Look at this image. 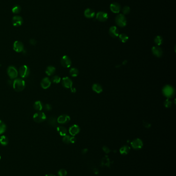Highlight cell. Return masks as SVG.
<instances>
[{
  "label": "cell",
  "instance_id": "74e56055",
  "mask_svg": "<svg viewBox=\"0 0 176 176\" xmlns=\"http://www.w3.org/2000/svg\"><path fill=\"white\" fill-rule=\"evenodd\" d=\"M44 109L47 111H49L50 110H52V106L50 104H45L44 107Z\"/></svg>",
  "mask_w": 176,
  "mask_h": 176
},
{
  "label": "cell",
  "instance_id": "6da1fadb",
  "mask_svg": "<svg viewBox=\"0 0 176 176\" xmlns=\"http://www.w3.org/2000/svg\"><path fill=\"white\" fill-rule=\"evenodd\" d=\"M13 88L18 92L22 91L25 87V83L21 78H16L13 81Z\"/></svg>",
  "mask_w": 176,
  "mask_h": 176
},
{
  "label": "cell",
  "instance_id": "83f0119b",
  "mask_svg": "<svg viewBox=\"0 0 176 176\" xmlns=\"http://www.w3.org/2000/svg\"><path fill=\"white\" fill-rule=\"evenodd\" d=\"M69 73L71 76L75 77L78 76L79 74V70L75 67H73L70 70Z\"/></svg>",
  "mask_w": 176,
  "mask_h": 176
},
{
  "label": "cell",
  "instance_id": "d6a6232c",
  "mask_svg": "<svg viewBox=\"0 0 176 176\" xmlns=\"http://www.w3.org/2000/svg\"><path fill=\"white\" fill-rule=\"evenodd\" d=\"M21 8L19 5H16L12 9V12L15 14L19 13L21 11Z\"/></svg>",
  "mask_w": 176,
  "mask_h": 176
},
{
  "label": "cell",
  "instance_id": "5bb4252c",
  "mask_svg": "<svg viewBox=\"0 0 176 176\" xmlns=\"http://www.w3.org/2000/svg\"><path fill=\"white\" fill-rule=\"evenodd\" d=\"M51 81L48 77L44 78L40 83V85L42 88L44 89H47L51 86Z\"/></svg>",
  "mask_w": 176,
  "mask_h": 176
},
{
  "label": "cell",
  "instance_id": "836d02e7",
  "mask_svg": "<svg viewBox=\"0 0 176 176\" xmlns=\"http://www.w3.org/2000/svg\"><path fill=\"white\" fill-rule=\"evenodd\" d=\"M122 12L123 13V15H127L130 12V8L128 6H126L122 8Z\"/></svg>",
  "mask_w": 176,
  "mask_h": 176
},
{
  "label": "cell",
  "instance_id": "52a82bcc",
  "mask_svg": "<svg viewBox=\"0 0 176 176\" xmlns=\"http://www.w3.org/2000/svg\"><path fill=\"white\" fill-rule=\"evenodd\" d=\"M132 148L134 149L138 150L142 148L143 146V141L139 139H136L134 140L131 143Z\"/></svg>",
  "mask_w": 176,
  "mask_h": 176
},
{
  "label": "cell",
  "instance_id": "f6af8a7d",
  "mask_svg": "<svg viewBox=\"0 0 176 176\" xmlns=\"http://www.w3.org/2000/svg\"><path fill=\"white\" fill-rule=\"evenodd\" d=\"M93 172H94V173H95V174H98V173H99V171H98V169H95L94 171H93Z\"/></svg>",
  "mask_w": 176,
  "mask_h": 176
},
{
  "label": "cell",
  "instance_id": "d590c367",
  "mask_svg": "<svg viewBox=\"0 0 176 176\" xmlns=\"http://www.w3.org/2000/svg\"><path fill=\"white\" fill-rule=\"evenodd\" d=\"M67 172L65 169H61L58 172V175L59 176H66Z\"/></svg>",
  "mask_w": 176,
  "mask_h": 176
},
{
  "label": "cell",
  "instance_id": "f35d334b",
  "mask_svg": "<svg viewBox=\"0 0 176 176\" xmlns=\"http://www.w3.org/2000/svg\"><path fill=\"white\" fill-rule=\"evenodd\" d=\"M103 150L104 151V152L106 154H109L110 152V149L106 146H104L103 147Z\"/></svg>",
  "mask_w": 176,
  "mask_h": 176
},
{
  "label": "cell",
  "instance_id": "f1b7e54d",
  "mask_svg": "<svg viewBox=\"0 0 176 176\" xmlns=\"http://www.w3.org/2000/svg\"><path fill=\"white\" fill-rule=\"evenodd\" d=\"M154 43L157 45L159 46L162 44L163 42V38L160 36H157L155 37L154 40Z\"/></svg>",
  "mask_w": 176,
  "mask_h": 176
},
{
  "label": "cell",
  "instance_id": "8992f818",
  "mask_svg": "<svg viewBox=\"0 0 176 176\" xmlns=\"http://www.w3.org/2000/svg\"><path fill=\"white\" fill-rule=\"evenodd\" d=\"M19 73L20 74V76L23 78H25L28 76L30 73V70L29 67L26 65H23L21 66L19 68Z\"/></svg>",
  "mask_w": 176,
  "mask_h": 176
},
{
  "label": "cell",
  "instance_id": "30bf717a",
  "mask_svg": "<svg viewBox=\"0 0 176 176\" xmlns=\"http://www.w3.org/2000/svg\"><path fill=\"white\" fill-rule=\"evenodd\" d=\"M13 48L16 52H22L24 50V45L20 41H16L13 44Z\"/></svg>",
  "mask_w": 176,
  "mask_h": 176
},
{
  "label": "cell",
  "instance_id": "277c9868",
  "mask_svg": "<svg viewBox=\"0 0 176 176\" xmlns=\"http://www.w3.org/2000/svg\"><path fill=\"white\" fill-rule=\"evenodd\" d=\"M46 115L44 112H38L35 113L33 115V120L36 123H42L44 122L46 120Z\"/></svg>",
  "mask_w": 176,
  "mask_h": 176
},
{
  "label": "cell",
  "instance_id": "8d00e7d4",
  "mask_svg": "<svg viewBox=\"0 0 176 176\" xmlns=\"http://www.w3.org/2000/svg\"><path fill=\"white\" fill-rule=\"evenodd\" d=\"M164 106H165V107H166V108H169V107H171V106H172V102H171V101H170L169 100L167 99V100H166L164 102Z\"/></svg>",
  "mask_w": 176,
  "mask_h": 176
},
{
  "label": "cell",
  "instance_id": "1f68e13d",
  "mask_svg": "<svg viewBox=\"0 0 176 176\" xmlns=\"http://www.w3.org/2000/svg\"><path fill=\"white\" fill-rule=\"evenodd\" d=\"M51 80L53 83H55V84H58L61 82V78L60 76L55 75V76H53L52 78H51Z\"/></svg>",
  "mask_w": 176,
  "mask_h": 176
},
{
  "label": "cell",
  "instance_id": "ee69618b",
  "mask_svg": "<svg viewBox=\"0 0 176 176\" xmlns=\"http://www.w3.org/2000/svg\"><path fill=\"white\" fill-rule=\"evenodd\" d=\"M71 91L72 93H75L76 92V89L74 88H71Z\"/></svg>",
  "mask_w": 176,
  "mask_h": 176
},
{
  "label": "cell",
  "instance_id": "4fadbf2b",
  "mask_svg": "<svg viewBox=\"0 0 176 176\" xmlns=\"http://www.w3.org/2000/svg\"><path fill=\"white\" fill-rule=\"evenodd\" d=\"M110 8L111 11L114 14H118L121 10L120 5L116 2L112 3L110 6Z\"/></svg>",
  "mask_w": 176,
  "mask_h": 176
},
{
  "label": "cell",
  "instance_id": "d4e9b609",
  "mask_svg": "<svg viewBox=\"0 0 176 176\" xmlns=\"http://www.w3.org/2000/svg\"><path fill=\"white\" fill-rule=\"evenodd\" d=\"M57 130L59 134L61 136H65L67 135V130L66 129V128L63 127V126H58L57 128Z\"/></svg>",
  "mask_w": 176,
  "mask_h": 176
},
{
  "label": "cell",
  "instance_id": "d6986e66",
  "mask_svg": "<svg viewBox=\"0 0 176 176\" xmlns=\"http://www.w3.org/2000/svg\"><path fill=\"white\" fill-rule=\"evenodd\" d=\"M84 15L85 17L88 19L93 18L95 16V11L90 8H87L85 10Z\"/></svg>",
  "mask_w": 176,
  "mask_h": 176
},
{
  "label": "cell",
  "instance_id": "b9f144b4",
  "mask_svg": "<svg viewBox=\"0 0 176 176\" xmlns=\"http://www.w3.org/2000/svg\"><path fill=\"white\" fill-rule=\"evenodd\" d=\"M144 126L145 127H146V128H149L150 126H151V125L149 124V123H147V122H144Z\"/></svg>",
  "mask_w": 176,
  "mask_h": 176
},
{
  "label": "cell",
  "instance_id": "e0dca14e",
  "mask_svg": "<svg viewBox=\"0 0 176 176\" xmlns=\"http://www.w3.org/2000/svg\"><path fill=\"white\" fill-rule=\"evenodd\" d=\"M109 34L111 37L116 38L119 36V30L115 26H111L109 29Z\"/></svg>",
  "mask_w": 176,
  "mask_h": 176
},
{
  "label": "cell",
  "instance_id": "4dcf8cb0",
  "mask_svg": "<svg viewBox=\"0 0 176 176\" xmlns=\"http://www.w3.org/2000/svg\"><path fill=\"white\" fill-rule=\"evenodd\" d=\"M101 163L103 165H105V166H109L110 164V160L108 158V156H105L104 158H103L102 161H101Z\"/></svg>",
  "mask_w": 176,
  "mask_h": 176
},
{
  "label": "cell",
  "instance_id": "7c38bea8",
  "mask_svg": "<svg viewBox=\"0 0 176 176\" xmlns=\"http://www.w3.org/2000/svg\"><path fill=\"white\" fill-rule=\"evenodd\" d=\"M70 120V117L69 115L67 114H63L60 115L57 120V123H58L60 124H65L67 123H68Z\"/></svg>",
  "mask_w": 176,
  "mask_h": 176
},
{
  "label": "cell",
  "instance_id": "ba28073f",
  "mask_svg": "<svg viewBox=\"0 0 176 176\" xmlns=\"http://www.w3.org/2000/svg\"><path fill=\"white\" fill-rule=\"evenodd\" d=\"M109 18L108 14L104 11H99L96 14V19L100 22L106 21Z\"/></svg>",
  "mask_w": 176,
  "mask_h": 176
},
{
  "label": "cell",
  "instance_id": "4316f807",
  "mask_svg": "<svg viewBox=\"0 0 176 176\" xmlns=\"http://www.w3.org/2000/svg\"><path fill=\"white\" fill-rule=\"evenodd\" d=\"M119 40L122 43H126L129 39V37L125 34H121L119 35Z\"/></svg>",
  "mask_w": 176,
  "mask_h": 176
},
{
  "label": "cell",
  "instance_id": "7bdbcfd3",
  "mask_svg": "<svg viewBox=\"0 0 176 176\" xmlns=\"http://www.w3.org/2000/svg\"><path fill=\"white\" fill-rule=\"evenodd\" d=\"M87 151H88V150H87V149H84L83 150H82V153L83 154H86L87 153Z\"/></svg>",
  "mask_w": 176,
  "mask_h": 176
},
{
  "label": "cell",
  "instance_id": "e575fe53",
  "mask_svg": "<svg viewBox=\"0 0 176 176\" xmlns=\"http://www.w3.org/2000/svg\"><path fill=\"white\" fill-rule=\"evenodd\" d=\"M70 136L69 135H66L65 136H64L63 138V141L64 143L65 144H69L70 143Z\"/></svg>",
  "mask_w": 176,
  "mask_h": 176
},
{
  "label": "cell",
  "instance_id": "9c48e42d",
  "mask_svg": "<svg viewBox=\"0 0 176 176\" xmlns=\"http://www.w3.org/2000/svg\"><path fill=\"white\" fill-rule=\"evenodd\" d=\"M71 60L70 58L67 55L63 56L61 59V65L64 67H69L71 66Z\"/></svg>",
  "mask_w": 176,
  "mask_h": 176
},
{
  "label": "cell",
  "instance_id": "7402d4cb",
  "mask_svg": "<svg viewBox=\"0 0 176 176\" xmlns=\"http://www.w3.org/2000/svg\"><path fill=\"white\" fill-rule=\"evenodd\" d=\"M34 109L38 111H40L43 110V108H44V106L43 103L39 101H36L35 102V103L34 104Z\"/></svg>",
  "mask_w": 176,
  "mask_h": 176
},
{
  "label": "cell",
  "instance_id": "9a60e30c",
  "mask_svg": "<svg viewBox=\"0 0 176 176\" xmlns=\"http://www.w3.org/2000/svg\"><path fill=\"white\" fill-rule=\"evenodd\" d=\"M12 22H13V25L14 26L19 27L22 25V23H23V19H22V17L19 16H16L13 18Z\"/></svg>",
  "mask_w": 176,
  "mask_h": 176
},
{
  "label": "cell",
  "instance_id": "7dc6e473",
  "mask_svg": "<svg viewBox=\"0 0 176 176\" xmlns=\"http://www.w3.org/2000/svg\"><path fill=\"white\" fill-rule=\"evenodd\" d=\"M1 155H0V160H1Z\"/></svg>",
  "mask_w": 176,
  "mask_h": 176
},
{
  "label": "cell",
  "instance_id": "3957f363",
  "mask_svg": "<svg viewBox=\"0 0 176 176\" xmlns=\"http://www.w3.org/2000/svg\"><path fill=\"white\" fill-rule=\"evenodd\" d=\"M115 22L118 26L120 27H124L126 26L127 21V19L124 15L119 14L116 17Z\"/></svg>",
  "mask_w": 176,
  "mask_h": 176
},
{
  "label": "cell",
  "instance_id": "8fae6325",
  "mask_svg": "<svg viewBox=\"0 0 176 176\" xmlns=\"http://www.w3.org/2000/svg\"><path fill=\"white\" fill-rule=\"evenodd\" d=\"M62 85L64 88H67V89H71L73 85V82L71 80V79L68 77H64L62 79Z\"/></svg>",
  "mask_w": 176,
  "mask_h": 176
},
{
  "label": "cell",
  "instance_id": "f546056e",
  "mask_svg": "<svg viewBox=\"0 0 176 176\" xmlns=\"http://www.w3.org/2000/svg\"><path fill=\"white\" fill-rule=\"evenodd\" d=\"M6 124L1 120H0V135L2 134L6 130Z\"/></svg>",
  "mask_w": 176,
  "mask_h": 176
},
{
  "label": "cell",
  "instance_id": "484cf974",
  "mask_svg": "<svg viewBox=\"0 0 176 176\" xmlns=\"http://www.w3.org/2000/svg\"><path fill=\"white\" fill-rule=\"evenodd\" d=\"M9 142L8 139L5 135H2L0 137V144L3 146H6Z\"/></svg>",
  "mask_w": 176,
  "mask_h": 176
},
{
  "label": "cell",
  "instance_id": "ffe728a7",
  "mask_svg": "<svg viewBox=\"0 0 176 176\" xmlns=\"http://www.w3.org/2000/svg\"><path fill=\"white\" fill-rule=\"evenodd\" d=\"M92 89L95 92L98 94L101 93L103 91V89H102V86L100 84H93L92 86Z\"/></svg>",
  "mask_w": 176,
  "mask_h": 176
},
{
  "label": "cell",
  "instance_id": "603a6c76",
  "mask_svg": "<svg viewBox=\"0 0 176 176\" xmlns=\"http://www.w3.org/2000/svg\"><path fill=\"white\" fill-rule=\"evenodd\" d=\"M130 150V147L128 145H125L121 147L120 149V153L121 154H127Z\"/></svg>",
  "mask_w": 176,
  "mask_h": 176
},
{
  "label": "cell",
  "instance_id": "5b68a950",
  "mask_svg": "<svg viewBox=\"0 0 176 176\" xmlns=\"http://www.w3.org/2000/svg\"><path fill=\"white\" fill-rule=\"evenodd\" d=\"M7 74L11 79L16 78L18 75V72L17 68L13 66H9L7 70Z\"/></svg>",
  "mask_w": 176,
  "mask_h": 176
},
{
  "label": "cell",
  "instance_id": "ac0fdd59",
  "mask_svg": "<svg viewBox=\"0 0 176 176\" xmlns=\"http://www.w3.org/2000/svg\"><path fill=\"white\" fill-rule=\"evenodd\" d=\"M152 52L154 56L157 57H161L163 55V51L159 46H154L152 48Z\"/></svg>",
  "mask_w": 176,
  "mask_h": 176
},
{
  "label": "cell",
  "instance_id": "cb8c5ba5",
  "mask_svg": "<svg viewBox=\"0 0 176 176\" xmlns=\"http://www.w3.org/2000/svg\"><path fill=\"white\" fill-rule=\"evenodd\" d=\"M48 124L50 126L52 127H56L57 124V121L56 118L54 117H50L48 120Z\"/></svg>",
  "mask_w": 176,
  "mask_h": 176
},
{
  "label": "cell",
  "instance_id": "2e32d148",
  "mask_svg": "<svg viewBox=\"0 0 176 176\" xmlns=\"http://www.w3.org/2000/svg\"><path fill=\"white\" fill-rule=\"evenodd\" d=\"M80 131V128L79 126L77 125H73L69 128V133L72 135L75 136V135L78 134Z\"/></svg>",
  "mask_w": 176,
  "mask_h": 176
},
{
  "label": "cell",
  "instance_id": "ab89813d",
  "mask_svg": "<svg viewBox=\"0 0 176 176\" xmlns=\"http://www.w3.org/2000/svg\"><path fill=\"white\" fill-rule=\"evenodd\" d=\"M76 142V139L74 136H72V137H70V142L71 143H74Z\"/></svg>",
  "mask_w": 176,
  "mask_h": 176
},
{
  "label": "cell",
  "instance_id": "44dd1931",
  "mask_svg": "<svg viewBox=\"0 0 176 176\" xmlns=\"http://www.w3.org/2000/svg\"><path fill=\"white\" fill-rule=\"evenodd\" d=\"M55 71H56V68L54 66H48L46 68L45 73L48 76H52L54 74V73L55 72Z\"/></svg>",
  "mask_w": 176,
  "mask_h": 176
},
{
  "label": "cell",
  "instance_id": "60d3db41",
  "mask_svg": "<svg viewBox=\"0 0 176 176\" xmlns=\"http://www.w3.org/2000/svg\"><path fill=\"white\" fill-rule=\"evenodd\" d=\"M30 44H32L33 45H35V44H36V41L34 39H31L30 40Z\"/></svg>",
  "mask_w": 176,
  "mask_h": 176
},
{
  "label": "cell",
  "instance_id": "7a4b0ae2",
  "mask_svg": "<svg viewBox=\"0 0 176 176\" xmlns=\"http://www.w3.org/2000/svg\"><path fill=\"white\" fill-rule=\"evenodd\" d=\"M164 95L167 98H172L173 97L175 94V90L174 88L169 85L165 86L162 90Z\"/></svg>",
  "mask_w": 176,
  "mask_h": 176
},
{
  "label": "cell",
  "instance_id": "bcb514c9",
  "mask_svg": "<svg viewBox=\"0 0 176 176\" xmlns=\"http://www.w3.org/2000/svg\"><path fill=\"white\" fill-rule=\"evenodd\" d=\"M45 176H55L53 174H48V175H46Z\"/></svg>",
  "mask_w": 176,
  "mask_h": 176
}]
</instances>
